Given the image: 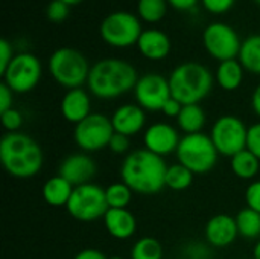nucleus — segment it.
Wrapping results in <instances>:
<instances>
[{"label": "nucleus", "instance_id": "18", "mask_svg": "<svg viewBox=\"0 0 260 259\" xmlns=\"http://www.w3.org/2000/svg\"><path fill=\"white\" fill-rule=\"evenodd\" d=\"M136 46H137L140 55L151 61H161V60L168 58V55L171 53V49H172L169 35L155 27L143 29Z\"/></svg>", "mask_w": 260, "mask_h": 259}, {"label": "nucleus", "instance_id": "2", "mask_svg": "<svg viewBox=\"0 0 260 259\" xmlns=\"http://www.w3.org/2000/svg\"><path fill=\"white\" fill-rule=\"evenodd\" d=\"M139 75L131 63L119 58H104L91 66L87 87L98 99L110 101L134 90Z\"/></svg>", "mask_w": 260, "mask_h": 259}, {"label": "nucleus", "instance_id": "29", "mask_svg": "<svg viewBox=\"0 0 260 259\" xmlns=\"http://www.w3.org/2000/svg\"><path fill=\"white\" fill-rule=\"evenodd\" d=\"M131 259H163V247L154 237L139 238L129 252Z\"/></svg>", "mask_w": 260, "mask_h": 259}, {"label": "nucleus", "instance_id": "37", "mask_svg": "<svg viewBox=\"0 0 260 259\" xmlns=\"http://www.w3.org/2000/svg\"><path fill=\"white\" fill-rule=\"evenodd\" d=\"M247 150H250L260 160V122H256L251 127H248Z\"/></svg>", "mask_w": 260, "mask_h": 259}, {"label": "nucleus", "instance_id": "4", "mask_svg": "<svg viewBox=\"0 0 260 259\" xmlns=\"http://www.w3.org/2000/svg\"><path fill=\"white\" fill-rule=\"evenodd\" d=\"M171 95L183 105L200 104L213 89L215 78L201 63L186 61L178 64L168 76Z\"/></svg>", "mask_w": 260, "mask_h": 259}, {"label": "nucleus", "instance_id": "6", "mask_svg": "<svg viewBox=\"0 0 260 259\" xmlns=\"http://www.w3.org/2000/svg\"><path fill=\"white\" fill-rule=\"evenodd\" d=\"M175 154L178 163L184 165L195 176L210 172L219 157V153L213 145L210 136L204 133L184 134Z\"/></svg>", "mask_w": 260, "mask_h": 259}, {"label": "nucleus", "instance_id": "17", "mask_svg": "<svg viewBox=\"0 0 260 259\" xmlns=\"http://www.w3.org/2000/svg\"><path fill=\"white\" fill-rule=\"evenodd\" d=\"M114 133L123 136H136L146 125V111L137 104H123L117 107L110 118Z\"/></svg>", "mask_w": 260, "mask_h": 259}, {"label": "nucleus", "instance_id": "41", "mask_svg": "<svg viewBox=\"0 0 260 259\" xmlns=\"http://www.w3.org/2000/svg\"><path fill=\"white\" fill-rule=\"evenodd\" d=\"M168 3L175 11H190L201 3V0H168Z\"/></svg>", "mask_w": 260, "mask_h": 259}, {"label": "nucleus", "instance_id": "34", "mask_svg": "<svg viewBox=\"0 0 260 259\" xmlns=\"http://www.w3.org/2000/svg\"><path fill=\"white\" fill-rule=\"evenodd\" d=\"M245 202H247V208L260 214V180H254L247 186Z\"/></svg>", "mask_w": 260, "mask_h": 259}, {"label": "nucleus", "instance_id": "32", "mask_svg": "<svg viewBox=\"0 0 260 259\" xmlns=\"http://www.w3.org/2000/svg\"><path fill=\"white\" fill-rule=\"evenodd\" d=\"M0 121L3 128L8 133H17L20 131L21 125H23V114L17 110V108H9L8 111L0 114Z\"/></svg>", "mask_w": 260, "mask_h": 259}, {"label": "nucleus", "instance_id": "31", "mask_svg": "<svg viewBox=\"0 0 260 259\" xmlns=\"http://www.w3.org/2000/svg\"><path fill=\"white\" fill-rule=\"evenodd\" d=\"M70 14V6L61 0H52L46 6V17L52 23H62Z\"/></svg>", "mask_w": 260, "mask_h": 259}, {"label": "nucleus", "instance_id": "19", "mask_svg": "<svg viewBox=\"0 0 260 259\" xmlns=\"http://www.w3.org/2000/svg\"><path fill=\"white\" fill-rule=\"evenodd\" d=\"M61 114L67 122L75 125L88 118L91 114L90 92L84 90L82 87L67 90L61 99Z\"/></svg>", "mask_w": 260, "mask_h": 259}, {"label": "nucleus", "instance_id": "12", "mask_svg": "<svg viewBox=\"0 0 260 259\" xmlns=\"http://www.w3.org/2000/svg\"><path fill=\"white\" fill-rule=\"evenodd\" d=\"M203 46L212 58L222 63L239 56L242 40L235 27L222 21H215L203 31Z\"/></svg>", "mask_w": 260, "mask_h": 259}, {"label": "nucleus", "instance_id": "8", "mask_svg": "<svg viewBox=\"0 0 260 259\" xmlns=\"http://www.w3.org/2000/svg\"><path fill=\"white\" fill-rule=\"evenodd\" d=\"M66 209L72 218L81 223H93L99 218H104L110 209L105 189L94 183L76 186Z\"/></svg>", "mask_w": 260, "mask_h": 259}, {"label": "nucleus", "instance_id": "45", "mask_svg": "<svg viewBox=\"0 0 260 259\" xmlns=\"http://www.w3.org/2000/svg\"><path fill=\"white\" fill-rule=\"evenodd\" d=\"M61 2H64V3H67L69 6H75V5H79L82 0H61Z\"/></svg>", "mask_w": 260, "mask_h": 259}, {"label": "nucleus", "instance_id": "3", "mask_svg": "<svg viewBox=\"0 0 260 259\" xmlns=\"http://www.w3.org/2000/svg\"><path fill=\"white\" fill-rule=\"evenodd\" d=\"M43 151L35 139L17 131L6 133L0 140V162L15 179H30L43 168Z\"/></svg>", "mask_w": 260, "mask_h": 259}, {"label": "nucleus", "instance_id": "27", "mask_svg": "<svg viewBox=\"0 0 260 259\" xmlns=\"http://www.w3.org/2000/svg\"><path fill=\"white\" fill-rule=\"evenodd\" d=\"M168 0H137V17L149 24L163 20L168 12Z\"/></svg>", "mask_w": 260, "mask_h": 259}, {"label": "nucleus", "instance_id": "39", "mask_svg": "<svg viewBox=\"0 0 260 259\" xmlns=\"http://www.w3.org/2000/svg\"><path fill=\"white\" fill-rule=\"evenodd\" d=\"M12 102H14V92L2 81V84H0V114L8 111L9 108H12Z\"/></svg>", "mask_w": 260, "mask_h": 259}, {"label": "nucleus", "instance_id": "22", "mask_svg": "<svg viewBox=\"0 0 260 259\" xmlns=\"http://www.w3.org/2000/svg\"><path fill=\"white\" fill-rule=\"evenodd\" d=\"M244 73H245V69L242 67L238 58L227 60V61L219 63L216 73H215V79L222 90L235 92L241 87L244 81Z\"/></svg>", "mask_w": 260, "mask_h": 259}, {"label": "nucleus", "instance_id": "15", "mask_svg": "<svg viewBox=\"0 0 260 259\" xmlns=\"http://www.w3.org/2000/svg\"><path fill=\"white\" fill-rule=\"evenodd\" d=\"M98 171L96 162L88 153H75L67 156L58 169V176L64 177L70 185L81 186L91 183V179L94 177Z\"/></svg>", "mask_w": 260, "mask_h": 259}, {"label": "nucleus", "instance_id": "7", "mask_svg": "<svg viewBox=\"0 0 260 259\" xmlns=\"http://www.w3.org/2000/svg\"><path fill=\"white\" fill-rule=\"evenodd\" d=\"M142 32L140 18L128 11H114L108 14L99 26L101 38L108 46L117 49H126L137 44Z\"/></svg>", "mask_w": 260, "mask_h": 259}, {"label": "nucleus", "instance_id": "14", "mask_svg": "<svg viewBox=\"0 0 260 259\" xmlns=\"http://www.w3.org/2000/svg\"><path fill=\"white\" fill-rule=\"evenodd\" d=\"M181 136L178 130L168 122L151 124L143 133V145L148 151L165 157L177 153Z\"/></svg>", "mask_w": 260, "mask_h": 259}, {"label": "nucleus", "instance_id": "16", "mask_svg": "<svg viewBox=\"0 0 260 259\" xmlns=\"http://www.w3.org/2000/svg\"><path fill=\"white\" fill-rule=\"evenodd\" d=\"M204 237L210 247L215 249H225L235 243L239 237L236 218L227 214L213 215L204 227Z\"/></svg>", "mask_w": 260, "mask_h": 259}, {"label": "nucleus", "instance_id": "23", "mask_svg": "<svg viewBox=\"0 0 260 259\" xmlns=\"http://www.w3.org/2000/svg\"><path fill=\"white\" fill-rule=\"evenodd\" d=\"M206 111L200 104H189L183 105L180 116L177 118V125L184 134H195L203 133L206 125Z\"/></svg>", "mask_w": 260, "mask_h": 259}, {"label": "nucleus", "instance_id": "20", "mask_svg": "<svg viewBox=\"0 0 260 259\" xmlns=\"http://www.w3.org/2000/svg\"><path fill=\"white\" fill-rule=\"evenodd\" d=\"M102 220L110 237L116 240H128L137 231L136 217L128 209H108Z\"/></svg>", "mask_w": 260, "mask_h": 259}, {"label": "nucleus", "instance_id": "30", "mask_svg": "<svg viewBox=\"0 0 260 259\" xmlns=\"http://www.w3.org/2000/svg\"><path fill=\"white\" fill-rule=\"evenodd\" d=\"M105 197L110 209H126L133 200V189L123 182H116L105 188Z\"/></svg>", "mask_w": 260, "mask_h": 259}, {"label": "nucleus", "instance_id": "1", "mask_svg": "<svg viewBox=\"0 0 260 259\" xmlns=\"http://www.w3.org/2000/svg\"><path fill=\"white\" fill-rule=\"evenodd\" d=\"M166 171L168 165L163 157L140 148L126 154L120 166V177L133 192L154 195L166 188Z\"/></svg>", "mask_w": 260, "mask_h": 259}, {"label": "nucleus", "instance_id": "42", "mask_svg": "<svg viewBox=\"0 0 260 259\" xmlns=\"http://www.w3.org/2000/svg\"><path fill=\"white\" fill-rule=\"evenodd\" d=\"M73 259H108L101 250L98 249H84L75 255Z\"/></svg>", "mask_w": 260, "mask_h": 259}, {"label": "nucleus", "instance_id": "36", "mask_svg": "<svg viewBox=\"0 0 260 259\" xmlns=\"http://www.w3.org/2000/svg\"><path fill=\"white\" fill-rule=\"evenodd\" d=\"M129 147H131L129 137L123 136V134H119V133H114L110 143H108L110 151H113L114 154H129L131 153Z\"/></svg>", "mask_w": 260, "mask_h": 259}, {"label": "nucleus", "instance_id": "5", "mask_svg": "<svg viewBox=\"0 0 260 259\" xmlns=\"http://www.w3.org/2000/svg\"><path fill=\"white\" fill-rule=\"evenodd\" d=\"M91 66L85 55L73 47H59L49 58V72L56 84L72 90L87 84Z\"/></svg>", "mask_w": 260, "mask_h": 259}, {"label": "nucleus", "instance_id": "47", "mask_svg": "<svg viewBox=\"0 0 260 259\" xmlns=\"http://www.w3.org/2000/svg\"><path fill=\"white\" fill-rule=\"evenodd\" d=\"M254 2H256V3H257V5L260 6V0H254Z\"/></svg>", "mask_w": 260, "mask_h": 259}, {"label": "nucleus", "instance_id": "24", "mask_svg": "<svg viewBox=\"0 0 260 259\" xmlns=\"http://www.w3.org/2000/svg\"><path fill=\"white\" fill-rule=\"evenodd\" d=\"M230 168L232 172L242 180H253L260 171V160L250 151L242 150L233 157H230Z\"/></svg>", "mask_w": 260, "mask_h": 259}, {"label": "nucleus", "instance_id": "35", "mask_svg": "<svg viewBox=\"0 0 260 259\" xmlns=\"http://www.w3.org/2000/svg\"><path fill=\"white\" fill-rule=\"evenodd\" d=\"M236 0H201V5L210 14H225L235 6Z\"/></svg>", "mask_w": 260, "mask_h": 259}, {"label": "nucleus", "instance_id": "10", "mask_svg": "<svg viewBox=\"0 0 260 259\" xmlns=\"http://www.w3.org/2000/svg\"><path fill=\"white\" fill-rule=\"evenodd\" d=\"M41 75V61L30 52H20L15 53L2 78L14 93H29L38 85Z\"/></svg>", "mask_w": 260, "mask_h": 259}, {"label": "nucleus", "instance_id": "43", "mask_svg": "<svg viewBox=\"0 0 260 259\" xmlns=\"http://www.w3.org/2000/svg\"><path fill=\"white\" fill-rule=\"evenodd\" d=\"M251 108L260 118V84L254 89V92L251 95Z\"/></svg>", "mask_w": 260, "mask_h": 259}, {"label": "nucleus", "instance_id": "26", "mask_svg": "<svg viewBox=\"0 0 260 259\" xmlns=\"http://www.w3.org/2000/svg\"><path fill=\"white\" fill-rule=\"evenodd\" d=\"M236 226L239 237H244L247 240H256L260 237V214L250 209L244 208L238 212Z\"/></svg>", "mask_w": 260, "mask_h": 259}, {"label": "nucleus", "instance_id": "21", "mask_svg": "<svg viewBox=\"0 0 260 259\" xmlns=\"http://www.w3.org/2000/svg\"><path fill=\"white\" fill-rule=\"evenodd\" d=\"M73 189H75V186L70 185L64 177L55 176V177H50L49 180H46V183L43 185V189H41V195L47 205L59 208V206H67V203L73 194Z\"/></svg>", "mask_w": 260, "mask_h": 259}, {"label": "nucleus", "instance_id": "33", "mask_svg": "<svg viewBox=\"0 0 260 259\" xmlns=\"http://www.w3.org/2000/svg\"><path fill=\"white\" fill-rule=\"evenodd\" d=\"M184 256L186 259H212L210 246L207 243L201 241H192L184 247Z\"/></svg>", "mask_w": 260, "mask_h": 259}, {"label": "nucleus", "instance_id": "11", "mask_svg": "<svg viewBox=\"0 0 260 259\" xmlns=\"http://www.w3.org/2000/svg\"><path fill=\"white\" fill-rule=\"evenodd\" d=\"M114 134L111 119L102 113H91L82 122L75 125L73 139L82 153H96L108 148Z\"/></svg>", "mask_w": 260, "mask_h": 259}, {"label": "nucleus", "instance_id": "44", "mask_svg": "<svg viewBox=\"0 0 260 259\" xmlns=\"http://www.w3.org/2000/svg\"><path fill=\"white\" fill-rule=\"evenodd\" d=\"M253 259H260V240L256 243V246L253 249Z\"/></svg>", "mask_w": 260, "mask_h": 259}, {"label": "nucleus", "instance_id": "46", "mask_svg": "<svg viewBox=\"0 0 260 259\" xmlns=\"http://www.w3.org/2000/svg\"><path fill=\"white\" fill-rule=\"evenodd\" d=\"M108 259H123V258H120V256H111V258H108Z\"/></svg>", "mask_w": 260, "mask_h": 259}, {"label": "nucleus", "instance_id": "40", "mask_svg": "<svg viewBox=\"0 0 260 259\" xmlns=\"http://www.w3.org/2000/svg\"><path fill=\"white\" fill-rule=\"evenodd\" d=\"M181 110H183V104H181L180 101H177V99L171 98V99H168V102L163 105V108H161V113H163L166 118L177 119V118L180 116Z\"/></svg>", "mask_w": 260, "mask_h": 259}, {"label": "nucleus", "instance_id": "25", "mask_svg": "<svg viewBox=\"0 0 260 259\" xmlns=\"http://www.w3.org/2000/svg\"><path fill=\"white\" fill-rule=\"evenodd\" d=\"M238 60L245 72L260 76V34H253L242 41Z\"/></svg>", "mask_w": 260, "mask_h": 259}, {"label": "nucleus", "instance_id": "38", "mask_svg": "<svg viewBox=\"0 0 260 259\" xmlns=\"http://www.w3.org/2000/svg\"><path fill=\"white\" fill-rule=\"evenodd\" d=\"M14 56H15V53H14L12 44L6 38H2L0 40V73H3L8 69L9 63L12 61Z\"/></svg>", "mask_w": 260, "mask_h": 259}, {"label": "nucleus", "instance_id": "9", "mask_svg": "<svg viewBox=\"0 0 260 259\" xmlns=\"http://www.w3.org/2000/svg\"><path fill=\"white\" fill-rule=\"evenodd\" d=\"M210 139L219 156L233 157L247 148L248 127L242 119L233 114H224L215 121L210 130Z\"/></svg>", "mask_w": 260, "mask_h": 259}, {"label": "nucleus", "instance_id": "13", "mask_svg": "<svg viewBox=\"0 0 260 259\" xmlns=\"http://www.w3.org/2000/svg\"><path fill=\"white\" fill-rule=\"evenodd\" d=\"M133 92L136 104L145 111H161L168 99L172 98L169 79L160 73H146L139 76Z\"/></svg>", "mask_w": 260, "mask_h": 259}, {"label": "nucleus", "instance_id": "28", "mask_svg": "<svg viewBox=\"0 0 260 259\" xmlns=\"http://www.w3.org/2000/svg\"><path fill=\"white\" fill-rule=\"evenodd\" d=\"M193 177H195V174L190 169H187L184 165L174 163V165L168 166L165 183H166V188L180 192V191H186L187 188L192 186Z\"/></svg>", "mask_w": 260, "mask_h": 259}]
</instances>
